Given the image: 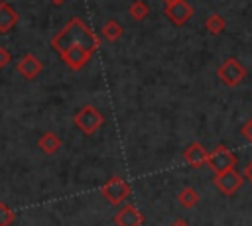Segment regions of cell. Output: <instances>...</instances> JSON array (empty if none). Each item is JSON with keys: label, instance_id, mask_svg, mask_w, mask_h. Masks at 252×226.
<instances>
[{"label": "cell", "instance_id": "6da1fadb", "mask_svg": "<svg viewBox=\"0 0 252 226\" xmlns=\"http://www.w3.org/2000/svg\"><path fill=\"white\" fill-rule=\"evenodd\" d=\"M49 45L61 55L63 51L71 47H83L91 53H94L100 45L98 35L81 20V18H71L49 41Z\"/></svg>", "mask_w": 252, "mask_h": 226}, {"label": "cell", "instance_id": "7a4b0ae2", "mask_svg": "<svg viewBox=\"0 0 252 226\" xmlns=\"http://www.w3.org/2000/svg\"><path fill=\"white\" fill-rule=\"evenodd\" d=\"M73 122L75 126L85 134V136H93L98 132V128L104 124V116L93 106V104H85L81 106L75 116H73Z\"/></svg>", "mask_w": 252, "mask_h": 226}, {"label": "cell", "instance_id": "3957f363", "mask_svg": "<svg viewBox=\"0 0 252 226\" xmlns=\"http://www.w3.org/2000/svg\"><path fill=\"white\" fill-rule=\"evenodd\" d=\"M217 77L220 79V83L224 86L234 88V86H238L246 79V69H244V65L236 57H226L217 67Z\"/></svg>", "mask_w": 252, "mask_h": 226}, {"label": "cell", "instance_id": "277c9868", "mask_svg": "<svg viewBox=\"0 0 252 226\" xmlns=\"http://www.w3.org/2000/svg\"><path fill=\"white\" fill-rule=\"evenodd\" d=\"M213 183H215V187H217L224 197H232V195L242 187L244 177H242L234 167H230V169H224V171H220V173H215V175H213Z\"/></svg>", "mask_w": 252, "mask_h": 226}, {"label": "cell", "instance_id": "5b68a950", "mask_svg": "<svg viewBox=\"0 0 252 226\" xmlns=\"http://www.w3.org/2000/svg\"><path fill=\"white\" fill-rule=\"evenodd\" d=\"M100 195L110 202V204H122L128 197H130V185L122 179V177H110L102 187H100Z\"/></svg>", "mask_w": 252, "mask_h": 226}, {"label": "cell", "instance_id": "8992f818", "mask_svg": "<svg viewBox=\"0 0 252 226\" xmlns=\"http://www.w3.org/2000/svg\"><path fill=\"white\" fill-rule=\"evenodd\" d=\"M236 161H238V157L234 155V151H230L226 145L220 143V145H217V147L209 153V157H207V167H209L211 171H215V173H220V171H224V169L234 167Z\"/></svg>", "mask_w": 252, "mask_h": 226}, {"label": "cell", "instance_id": "52a82bcc", "mask_svg": "<svg viewBox=\"0 0 252 226\" xmlns=\"http://www.w3.org/2000/svg\"><path fill=\"white\" fill-rule=\"evenodd\" d=\"M163 14L169 18V22L173 26H185L193 18L195 10H193V6L187 0H177V2H173L169 6H165L163 8Z\"/></svg>", "mask_w": 252, "mask_h": 226}, {"label": "cell", "instance_id": "ba28073f", "mask_svg": "<svg viewBox=\"0 0 252 226\" xmlns=\"http://www.w3.org/2000/svg\"><path fill=\"white\" fill-rule=\"evenodd\" d=\"M144 222H146V216L132 202H124L120 210L114 214L116 226H144Z\"/></svg>", "mask_w": 252, "mask_h": 226}, {"label": "cell", "instance_id": "9c48e42d", "mask_svg": "<svg viewBox=\"0 0 252 226\" xmlns=\"http://www.w3.org/2000/svg\"><path fill=\"white\" fill-rule=\"evenodd\" d=\"M16 71L26 79V81H33L41 71H43V63L33 55V53H26L16 61Z\"/></svg>", "mask_w": 252, "mask_h": 226}, {"label": "cell", "instance_id": "30bf717a", "mask_svg": "<svg viewBox=\"0 0 252 226\" xmlns=\"http://www.w3.org/2000/svg\"><path fill=\"white\" fill-rule=\"evenodd\" d=\"M91 57H93V53L87 51V49H83V47H71V49H67V51L61 53L63 63H65L71 71H81V69L91 61Z\"/></svg>", "mask_w": 252, "mask_h": 226}, {"label": "cell", "instance_id": "8fae6325", "mask_svg": "<svg viewBox=\"0 0 252 226\" xmlns=\"http://www.w3.org/2000/svg\"><path fill=\"white\" fill-rule=\"evenodd\" d=\"M207 157H209V151H207V149L203 147V143H199V141H193V143H189V145L183 149V161H185L187 165L195 167V169L207 165Z\"/></svg>", "mask_w": 252, "mask_h": 226}, {"label": "cell", "instance_id": "7c38bea8", "mask_svg": "<svg viewBox=\"0 0 252 226\" xmlns=\"http://www.w3.org/2000/svg\"><path fill=\"white\" fill-rule=\"evenodd\" d=\"M18 20H20V14L16 12V8L10 6V4H6V2L2 0V2H0V33L12 31V29L16 28Z\"/></svg>", "mask_w": 252, "mask_h": 226}, {"label": "cell", "instance_id": "4fadbf2b", "mask_svg": "<svg viewBox=\"0 0 252 226\" xmlns=\"http://www.w3.org/2000/svg\"><path fill=\"white\" fill-rule=\"evenodd\" d=\"M61 145H63V141H61V138H59L55 132H43V134L39 136V140H37V147H39L45 155H53L55 151L61 149Z\"/></svg>", "mask_w": 252, "mask_h": 226}, {"label": "cell", "instance_id": "5bb4252c", "mask_svg": "<svg viewBox=\"0 0 252 226\" xmlns=\"http://www.w3.org/2000/svg\"><path fill=\"white\" fill-rule=\"evenodd\" d=\"M122 33H124V28H122V24L118 22V20H106L104 24H102V37L106 39V41H110V43H114V41H118L120 37H122Z\"/></svg>", "mask_w": 252, "mask_h": 226}, {"label": "cell", "instance_id": "9a60e30c", "mask_svg": "<svg viewBox=\"0 0 252 226\" xmlns=\"http://www.w3.org/2000/svg\"><path fill=\"white\" fill-rule=\"evenodd\" d=\"M199 200H201V197H199V193L193 189V187H185L183 191H179V195H177V202L183 206V208H195L197 204H199Z\"/></svg>", "mask_w": 252, "mask_h": 226}, {"label": "cell", "instance_id": "2e32d148", "mask_svg": "<svg viewBox=\"0 0 252 226\" xmlns=\"http://www.w3.org/2000/svg\"><path fill=\"white\" fill-rule=\"evenodd\" d=\"M224 28H226V20H224L220 14H217V12H213V14L205 20V29H207L211 35H219V33H222Z\"/></svg>", "mask_w": 252, "mask_h": 226}, {"label": "cell", "instance_id": "e0dca14e", "mask_svg": "<svg viewBox=\"0 0 252 226\" xmlns=\"http://www.w3.org/2000/svg\"><path fill=\"white\" fill-rule=\"evenodd\" d=\"M128 14H130V18H132L134 22H142V20L148 18L150 6H148L144 0H134V2L128 6Z\"/></svg>", "mask_w": 252, "mask_h": 226}, {"label": "cell", "instance_id": "ac0fdd59", "mask_svg": "<svg viewBox=\"0 0 252 226\" xmlns=\"http://www.w3.org/2000/svg\"><path fill=\"white\" fill-rule=\"evenodd\" d=\"M14 220H16L14 210L6 202H0V226H12Z\"/></svg>", "mask_w": 252, "mask_h": 226}, {"label": "cell", "instance_id": "d6986e66", "mask_svg": "<svg viewBox=\"0 0 252 226\" xmlns=\"http://www.w3.org/2000/svg\"><path fill=\"white\" fill-rule=\"evenodd\" d=\"M10 61H12V53H10L4 45H0V69L8 67V65H10Z\"/></svg>", "mask_w": 252, "mask_h": 226}, {"label": "cell", "instance_id": "ffe728a7", "mask_svg": "<svg viewBox=\"0 0 252 226\" xmlns=\"http://www.w3.org/2000/svg\"><path fill=\"white\" fill-rule=\"evenodd\" d=\"M240 134L244 136V140H248V141L252 143V118H250V120L240 128Z\"/></svg>", "mask_w": 252, "mask_h": 226}, {"label": "cell", "instance_id": "44dd1931", "mask_svg": "<svg viewBox=\"0 0 252 226\" xmlns=\"http://www.w3.org/2000/svg\"><path fill=\"white\" fill-rule=\"evenodd\" d=\"M242 177H244V179H248V181L252 183V161H248V163H246V167H244V173H242Z\"/></svg>", "mask_w": 252, "mask_h": 226}, {"label": "cell", "instance_id": "7402d4cb", "mask_svg": "<svg viewBox=\"0 0 252 226\" xmlns=\"http://www.w3.org/2000/svg\"><path fill=\"white\" fill-rule=\"evenodd\" d=\"M171 226H189V224H187V222H185L183 218H177V220H175V222H173Z\"/></svg>", "mask_w": 252, "mask_h": 226}, {"label": "cell", "instance_id": "603a6c76", "mask_svg": "<svg viewBox=\"0 0 252 226\" xmlns=\"http://www.w3.org/2000/svg\"><path fill=\"white\" fill-rule=\"evenodd\" d=\"M49 2H51L53 6H61V4H65L67 0H49Z\"/></svg>", "mask_w": 252, "mask_h": 226}, {"label": "cell", "instance_id": "cb8c5ba5", "mask_svg": "<svg viewBox=\"0 0 252 226\" xmlns=\"http://www.w3.org/2000/svg\"><path fill=\"white\" fill-rule=\"evenodd\" d=\"M163 2V6H169V4H173V2H177V0H161Z\"/></svg>", "mask_w": 252, "mask_h": 226}, {"label": "cell", "instance_id": "d4e9b609", "mask_svg": "<svg viewBox=\"0 0 252 226\" xmlns=\"http://www.w3.org/2000/svg\"><path fill=\"white\" fill-rule=\"evenodd\" d=\"M0 2H2V0H0Z\"/></svg>", "mask_w": 252, "mask_h": 226}]
</instances>
